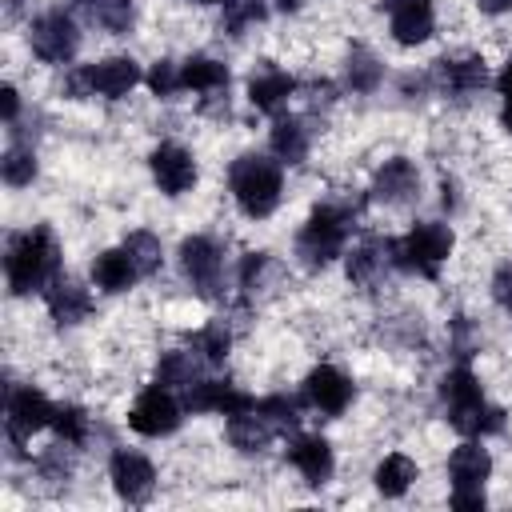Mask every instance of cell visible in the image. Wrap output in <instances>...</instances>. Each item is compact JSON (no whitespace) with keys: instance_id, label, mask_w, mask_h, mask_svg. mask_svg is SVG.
I'll list each match as a JSON object with an SVG mask.
<instances>
[{"instance_id":"cell-6","label":"cell","mask_w":512,"mask_h":512,"mask_svg":"<svg viewBox=\"0 0 512 512\" xmlns=\"http://www.w3.org/2000/svg\"><path fill=\"white\" fill-rule=\"evenodd\" d=\"M140 84H144V68L132 56H100L92 64H76V68H68V80H64L72 100H88V96L124 100Z\"/></svg>"},{"instance_id":"cell-14","label":"cell","mask_w":512,"mask_h":512,"mask_svg":"<svg viewBox=\"0 0 512 512\" xmlns=\"http://www.w3.org/2000/svg\"><path fill=\"white\" fill-rule=\"evenodd\" d=\"M432 84L440 96H452V100H468L476 96L480 88L492 84V72H488V60L476 56V52H456V56H440L432 64Z\"/></svg>"},{"instance_id":"cell-28","label":"cell","mask_w":512,"mask_h":512,"mask_svg":"<svg viewBox=\"0 0 512 512\" xmlns=\"http://www.w3.org/2000/svg\"><path fill=\"white\" fill-rule=\"evenodd\" d=\"M384 84V64L368 44H352L344 56V88L356 96H372Z\"/></svg>"},{"instance_id":"cell-43","label":"cell","mask_w":512,"mask_h":512,"mask_svg":"<svg viewBox=\"0 0 512 512\" xmlns=\"http://www.w3.org/2000/svg\"><path fill=\"white\" fill-rule=\"evenodd\" d=\"M500 128L512 136V100H500Z\"/></svg>"},{"instance_id":"cell-32","label":"cell","mask_w":512,"mask_h":512,"mask_svg":"<svg viewBox=\"0 0 512 512\" xmlns=\"http://www.w3.org/2000/svg\"><path fill=\"white\" fill-rule=\"evenodd\" d=\"M52 432L60 444L68 448H84L88 436H92V416L84 404H56V416H52Z\"/></svg>"},{"instance_id":"cell-20","label":"cell","mask_w":512,"mask_h":512,"mask_svg":"<svg viewBox=\"0 0 512 512\" xmlns=\"http://www.w3.org/2000/svg\"><path fill=\"white\" fill-rule=\"evenodd\" d=\"M44 308H48V320H52L56 328H76V324H84V320L92 316L96 300H92V288H88V284H80L76 276L60 272V276L44 288Z\"/></svg>"},{"instance_id":"cell-36","label":"cell","mask_w":512,"mask_h":512,"mask_svg":"<svg viewBox=\"0 0 512 512\" xmlns=\"http://www.w3.org/2000/svg\"><path fill=\"white\" fill-rule=\"evenodd\" d=\"M144 84H148V92H152L156 100H176V96L184 92V84H180V60H172V56L152 60V64L144 68Z\"/></svg>"},{"instance_id":"cell-33","label":"cell","mask_w":512,"mask_h":512,"mask_svg":"<svg viewBox=\"0 0 512 512\" xmlns=\"http://www.w3.org/2000/svg\"><path fill=\"white\" fill-rule=\"evenodd\" d=\"M124 248H128L132 264L140 268V276H144V280H148V276H156V272L164 268V244H160V236H156V232L136 228V232H128V236H124Z\"/></svg>"},{"instance_id":"cell-8","label":"cell","mask_w":512,"mask_h":512,"mask_svg":"<svg viewBox=\"0 0 512 512\" xmlns=\"http://www.w3.org/2000/svg\"><path fill=\"white\" fill-rule=\"evenodd\" d=\"M176 264H180V276L188 280V288L200 300H220L224 296V248L212 236H204V232L184 236L180 248H176Z\"/></svg>"},{"instance_id":"cell-13","label":"cell","mask_w":512,"mask_h":512,"mask_svg":"<svg viewBox=\"0 0 512 512\" xmlns=\"http://www.w3.org/2000/svg\"><path fill=\"white\" fill-rule=\"evenodd\" d=\"M180 400H184L188 416H224V420L256 404L252 392H244V388L232 384V380H216V376L192 380V384L180 392Z\"/></svg>"},{"instance_id":"cell-37","label":"cell","mask_w":512,"mask_h":512,"mask_svg":"<svg viewBox=\"0 0 512 512\" xmlns=\"http://www.w3.org/2000/svg\"><path fill=\"white\" fill-rule=\"evenodd\" d=\"M268 272H272V252H244V256H240V268H236V288H240V296H256V292L264 288Z\"/></svg>"},{"instance_id":"cell-41","label":"cell","mask_w":512,"mask_h":512,"mask_svg":"<svg viewBox=\"0 0 512 512\" xmlns=\"http://www.w3.org/2000/svg\"><path fill=\"white\" fill-rule=\"evenodd\" d=\"M492 88L500 92V100H512V52H508V60L500 64V72L492 76Z\"/></svg>"},{"instance_id":"cell-34","label":"cell","mask_w":512,"mask_h":512,"mask_svg":"<svg viewBox=\"0 0 512 512\" xmlns=\"http://www.w3.org/2000/svg\"><path fill=\"white\" fill-rule=\"evenodd\" d=\"M88 20H96L112 36H128L136 28V0H96Z\"/></svg>"},{"instance_id":"cell-17","label":"cell","mask_w":512,"mask_h":512,"mask_svg":"<svg viewBox=\"0 0 512 512\" xmlns=\"http://www.w3.org/2000/svg\"><path fill=\"white\" fill-rule=\"evenodd\" d=\"M388 16V36L400 48H420L436 36V4L432 0H380Z\"/></svg>"},{"instance_id":"cell-15","label":"cell","mask_w":512,"mask_h":512,"mask_svg":"<svg viewBox=\"0 0 512 512\" xmlns=\"http://www.w3.org/2000/svg\"><path fill=\"white\" fill-rule=\"evenodd\" d=\"M108 480H112V492L124 500V504H148L152 492H156V464L152 456L136 452V448H116L108 456Z\"/></svg>"},{"instance_id":"cell-31","label":"cell","mask_w":512,"mask_h":512,"mask_svg":"<svg viewBox=\"0 0 512 512\" xmlns=\"http://www.w3.org/2000/svg\"><path fill=\"white\" fill-rule=\"evenodd\" d=\"M188 348H192L208 368H220V364L228 360V352H232V328H228V320H208L204 328H196V332L188 336Z\"/></svg>"},{"instance_id":"cell-19","label":"cell","mask_w":512,"mask_h":512,"mask_svg":"<svg viewBox=\"0 0 512 512\" xmlns=\"http://www.w3.org/2000/svg\"><path fill=\"white\" fill-rule=\"evenodd\" d=\"M372 200L384 208H408L420 196V168L408 156H388L376 172H372Z\"/></svg>"},{"instance_id":"cell-38","label":"cell","mask_w":512,"mask_h":512,"mask_svg":"<svg viewBox=\"0 0 512 512\" xmlns=\"http://www.w3.org/2000/svg\"><path fill=\"white\" fill-rule=\"evenodd\" d=\"M492 300H496V308L512 320V260H504L496 272H492Z\"/></svg>"},{"instance_id":"cell-7","label":"cell","mask_w":512,"mask_h":512,"mask_svg":"<svg viewBox=\"0 0 512 512\" xmlns=\"http://www.w3.org/2000/svg\"><path fill=\"white\" fill-rule=\"evenodd\" d=\"M28 48L40 64L68 68L80 52V24L68 8H44L28 20Z\"/></svg>"},{"instance_id":"cell-23","label":"cell","mask_w":512,"mask_h":512,"mask_svg":"<svg viewBox=\"0 0 512 512\" xmlns=\"http://www.w3.org/2000/svg\"><path fill=\"white\" fill-rule=\"evenodd\" d=\"M444 472H448V480H452L448 488H484L488 476H492V452L484 448V440L464 436V440L448 452Z\"/></svg>"},{"instance_id":"cell-9","label":"cell","mask_w":512,"mask_h":512,"mask_svg":"<svg viewBox=\"0 0 512 512\" xmlns=\"http://www.w3.org/2000/svg\"><path fill=\"white\" fill-rule=\"evenodd\" d=\"M184 416H188V408H184V400H180V392H172V388H164V384H148L132 404H128V428L136 432V436H144V440H164V436H172V432H180V424H184Z\"/></svg>"},{"instance_id":"cell-45","label":"cell","mask_w":512,"mask_h":512,"mask_svg":"<svg viewBox=\"0 0 512 512\" xmlns=\"http://www.w3.org/2000/svg\"><path fill=\"white\" fill-rule=\"evenodd\" d=\"M192 4H204L208 8V4H224V0H192Z\"/></svg>"},{"instance_id":"cell-12","label":"cell","mask_w":512,"mask_h":512,"mask_svg":"<svg viewBox=\"0 0 512 512\" xmlns=\"http://www.w3.org/2000/svg\"><path fill=\"white\" fill-rule=\"evenodd\" d=\"M300 400H304V408H312V412L336 420V416H344V412L352 408L356 384H352V376H348L344 368H336V364H316V368L304 376V384H300Z\"/></svg>"},{"instance_id":"cell-30","label":"cell","mask_w":512,"mask_h":512,"mask_svg":"<svg viewBox=\"0 0 512 512\" xmlns=\"http://www.w3.org/2000/svg\"><path fill=\"white\" fill-rule=\"evenodd\" d=\"M36 176H40L36 148L24 140H8V148L0 152V180L8 188H28V184H36Z\"/></svg>"},{"instance_id":"cell-2","label":"cell","mask_w":512,"mask_h":512,"mask_svg":"<svg viewBox=\"0 0 512 512\" xmlns=\"http://www.w3.org/2000/svg\"><path fill=\"white\" fill-rule=\"evenodd\" d=\"M436 392H440V404H444V420H448L460 436L488 440V436L504 432L508 412L484 396V384H480V376L472 372L468 360L452 364V368L440 376Z\"/></svg>"},{"instance_id":"cell-35","label":"cell","mask_w":512,"mask_h":512,"mask_svg":"<svg viewBox=\"0 0 512 512\" xmlns=\"http://www.w3.org/2000/svg\"><path fill=\"white\" fill-rule=\"evenodd\" d=\"M264 16H268V0H224L220 4V28L228 36H244Z\"/></svg>"},{"instance_id":"cell-18","label":"cell","mask_w":512,"mask_h":512,"mask_svg":"<svg viewBox=\"0 0 512 512\" xmlns=\"http://www.w3.org/2000/svg\"><path fill=\"white\" fill-rule=\"evenodd\" d=\"M288 464L300 472V480L308 488H324L336 472V452H332V440L320 436V432H296L284 448Z\"/></svg>"},{"instance_id":"cell-1","label":"cell","mask_w":512,"mask_h":512,"mask_svg":"<svg viewBox=\"0 0 512 512\" xmlns=\"http://www.w3.org/2000/svg\"><path fill=\"white\" fill-rule=\"evenodd\" d=\"M64 272V248L52 224H32L4 244V280L12 296H44V288Z\"/></svg>"},{"instance_id":"cell-44","label":"cell","mask_w":512,"mask_h":512,"mask_svg":"<svg viewBox=\"0 0 512 512\" xmlns=\"http://www.w3.org/2000/svg\"><path fill=\"white\" fill-rule=\"evenodd\" d=\"M280 12H300V0H276Z\"/></svg>"},{"instance_id":"cell-40","label":"cell","mask_w":512,"mask_h":512,"mask_svg":"<svg viewBox=\"0 0 512 512\" xmlns=\"http://www.w3.org/2000/svg\"><path fill=\"white\" fill-rule=\"evenodd\" d=\"M0 96H4V128H16V120H20V88L4 84Z\"/></svg>"},{"instance_id":"cell-27","label":"cell","mask_w":512,"mask_h":512,"mask_svg":"<svg viewBox=\"0 0 512 512\" xmlns=\"http://www.w3.org/2000/svg\"><path fill=\"white\" fill-rule=\"evenodd\" d=\"M420 480V464L408 456V452H384L372 468V488L384 496V500H400L408 496V488Z\"/></svg>"},{"instance_id":"cell-22","label":"cell","mask_w":512,"mask_h":512,"mask_svg":"<svg viewBox=\"0 0 512 512\" xmlns=\"http://www.w3.org/2000/svg\"><path fill=\"white\" fill-rule=\"evenodd\" d=\"M88 276H92V288L104 292V296H124V292L136 288V280H144L140 268L132 264V256H128L124 244H120V248H104V252H96Z\"/></svg>"},{"instance_id":"cell-24","label":"cell","mask_w":512,"mask_h":512,"mask_svg":"<svg viewBox=\"0 0 512 512\" xmlns=\"http://www.w3.org/2000/svg\"><path fill=\"white\" fill-rule=\"evenodd\" d=\"M268 152L284 168H300L308 160V152H312V128H308V120L288 116V112L276 116L272 128H268Z\"/></svg>"},{"instance_id":"cell-21","label":"cell","mask_w":512,"mask_h":512,"mask_svg":"<svg viewBox=\"0 0 512 512\" xmlns=\"http://www.w3.org/2000/svg\"><path fill=\"white\" fill-rule=\"evenodd\" d=\"M224 436H228V444L240 452V456H260L276 436H284L272 420H268V412H260V404H252V408H244V412H236V416H228L224 420Z\"/></svg>"},{"instance_id":"cell-16","label":"cell","mask_w":512,"mask_h":512,"mask_svg":"<svg viewBox=\"0 0 512 512\" xmlns=\"http://www.w3.org/2000/svg\"><path fill=\"white\" fill-rule=\"evenodd\" d=\"M296 76L292 72H284L280 64H272V60H260L252 72H248V84H244V96H248V104L256 108V112H264V116H284L288 112V104H292V96H296Z\"/></svg>"},{"instance_id":"cell-26","label":"cell","mask_w":512,"mask_h":512,"mask_svg":"<svg viewBox=\"0 0 512 512\" xmlns=\"http://www.w3.org/2000/svg\"><path fill=\"white\" fill-rule=\"evenodd\" d=\"M384 268H392V260H388V240H360V244H352V248L344 252V276H348V284H356V288H372V284L384 276Z\"/></svg>"},{"instance_id":"cell-3","label":"cell","mask_w":512,"mask_h":512,"mask_svg":"<svg viewBox=\"0 0 512 512\" xmlns=\"http://www.w3.org/2000/svg\"><path fill=\"white\" fill-rule=\"evenodd\" d=\"M352 232H356V208H352V204H340V200H324V204H316V208L304 216V224L296 228L292 252H296V260H300V268L324 272V268H332L336 260H344Z\"/></svg>"},{"instance_id":"cell-39","label":"cell","mask_w":512,"mask_h":512,"mask_svg":"<svg viewBox=\"0 0 512 512\" xmlns=\"http://www.w3.org/2000/svg\"><path fill=\"white\" fill-rule=\"evenodd\" d=\"M448 504L456 512H480L488 504V492L484 488H448Z\"/></svg>"},{"instance_id":"cell-29","label":"cell","mask_w":512,"mask_h":512,"mask_svg":"<svg viewBox=\"0 0 512 512\" xmlns=\"http://www.w3.org/2000/svg\"><path fill=\"white\" fill-rule=\"evenodd\" d=\"M204 368H208V364H204L192 348H168V352H160L152 380H156V384H164V388H172V392H184L192 380H200V376H204Z\"/></svg>"},{"instance_id":"cell-5","label":"cell","mask_w":512,"mask_h":512,"mask_svg":"<svg viewBox=\"0 0 512 512\" xmlns=\"http://www.w3.org/2000/svg\"><path fill=\"white\" fill-rule=\"evenodd\" d=\"M452 252H456V232L444 220H416L404 236L388 240L392 268L408 272V276H420V280H440Z\"/></svg>"},{"instance_id":"cell-42","label":"cell","mask_w":512,"mask_h":512,"mask_svg":"<svg viewBox=\"0 0 512 512\" xmlns=\"http://www.w3.org/2000/svg\"><path fill=\"white\" fill-rule=\"evenodd\" d=\"M476 8L484 16H504V12H512V0H476Z\"/></svg>"},{"instance_id":"cell-10","label":"cell","mask_w":512,"mask_h":512,"mask_svg":"<svg viewBox=\"0 0 512 512\" xmlns=\"http://www.w3.org/2000/svg\"><path fill=\"white\" fill-rule=\"evenodd\" d=\"M52 416H56V404L48 400L44 388L36 384H12L8 396H4V436L12 448H24L36 432L52 428Z\"/></svg>"},{"instance_id":"cell-25","label":"cell","mask_w":512,"mask_h":512,"mask_svg":"<svg viewBox=\"0 0 512 512\" xmlns=\"http://www.w3.org/2000/svg\"><path fill=\"white\" fill-rule=\"evenodd\" d=\"M180 84L184 92H196V96H220L228 92V64L208 52H192L180 60Z\"/></svg>"},{"instance_id":"cell-4","label":"cell","mask_w":512,"mask_h":512,"mask_svg":"<svg viewBox=\"0 0 512 512\" xmlns=\"http://www.w3.org/2000/svg\"><path fill=\"white\" fill-rule=\"evenodd\" d=\"M228 192L240 216L268 220L284 200V164L272 152H240L228 164Z\"/></svg>"},{"instance_id":"cell-11","label":"cell","mask_w":512,"mask_h":512,"mask_svg":"<svg viewBox=\"0 0 512 512\" xmlns=\"http://www.w3.org/2000/svg\"><path fill=\"white\" fill-rule=\"evenodd\" d=\"M148 172H152V184L160 188V196H168V200H180L200 184V160L180 140H160L148 152Z\"/></svg>"}]
</instances>
